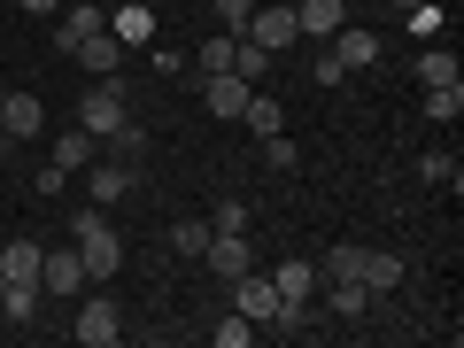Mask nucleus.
<instances>
[{
	"mask_svg": "<svg viewBox=\"0 0 464 348\" xmlns=\"http://www.w3.org/2000/svg\"><path fill=\"white\" fill-rule=\"evenodd\" d=\"M271 286H279L286 302H317V286H325V271H317L310 256H286V264H271Z\"/></svg>",
	"mask_w": 464,
	"mask_h": 348,
	"instance_id": "12",
	"label": "nucleus"
},
{
	"mask_svg": "<svg viewBox=\"0 0 464 348\" xmlns=\"http://www.w3.org/2000/svg\"><path fill=\"white\" fill-rule=\"evenodd\" d=\"M132 116V101H124V78H93L78 93V132H93V140H109L116 124Z\"/></svg>",
	"mask_w": 464,
	"mask_h": 348,
	"instance_id": "2",
	"label": "nucleus"
},
{
	"mask_svg": "<svg viewBox=\"0 0 464 348\" xmlns=\"http://www.w3.org/2000/svg\"><path fill=\"white\" fill-rule=\"evenodd\" d=\"M209 232H248V201H217V209H209Z\"/></svg>",
	"mask_w": 464,
	"mask_h": 348,
	"instance_id": "31",
	"label": "nucleus"
},
{
	"mask_svg": "<svg viewBox=\"0 0 464 348\" xmlns=\"http://www.w3.org/2000/svg\"><path fill=\"white\" fill-rule=\"evenodd\" d=\"M78 286H85V264H78V248H54L47 264H39V295H63V302H78Z\"/></svg>",
	"mask_w": 464,
	"mask_h": 348,
	"instance_id": "11",
	"label": "nucleus"
},
{
	"mask_svg": "<svg viewBox=\"0 0 464 348\" xmlns=\"http://www.w3.org/2000/svg\"><path fill=\"white\" fill-rule=\"evenodd\" d=\"M209 8H217V16H225V32H232V39L248 32V16H256V0H209Z\"/></svg>",
	"mask_w": 464,
	"mask_h": 348,
	"instance_id": "32",
	"label": "nucleus"
},
{
	"mask_svg": "<svg viewBox=\"0 0 464 348\" xmlns=\"http://www.w3.org/2000/svg\"><path fill=\"white\" fill-rule=\"evenodd\" d=\"M325 279H364L372 295H395L402 286V256L395 248H356V240H341V248H325Z\"/></svg>",
	"mask_w": 464,
	"mask_h": 348,
	"instance_id": "1",
	"label": "nucleus"
},
{
	"mask_svg": "<svg viewBox=\"0 0 464 348\" xmlns=\"http://www.w3.org/2000/svg\"><path fill=\"white\" fill-rule=\"evenodd\" d=\"M418 170H426V186H464V163L449 148H426V163H418Z\"/></svg>",
	"mask_w": 464,
	"mask_h": 348,
	"instance_id": "26",
	"label": "nucleus"
},
{
	"mask_svg": "<svg viewBox=\"0 0 464 348\" xmlns=\"http://www.w3.org/2000/svg\"><path fill=\"white\" fill-rule=\"evenodd\" d=\"M0 132H8V140H39V132H47L39 93H0Z\"/></svg>",
	"mask_w": 464,
	"mask_h": 348,
	"instance_id": "8",
	"label": "nucleus"
},
{
	"mask_svg": "<svg viewBox=\"0 0 464 348\" xmlns=\"http://www.w3.org/2000/svg\"><path fill=\"white\" fill-rule=\"evenodd\" d=\"M248 93H256V85H248V78H232V70L201 78V109H209V116H240V109H248Z\"/></svg>",
	"mask_w": 464,
	"mask_h": 348,
	"instance_id": "13",
	"label": "nucleus"
},
{
	"mask_svg": "<svg viewBox=\"0 0 464 348\" xmlns=\"http://www.w3.org/2000/svg\"><path fill=\"white\" fill-rule=\"evenodd\" d=\"M286 8H295V0H286Z\"/></svg>",
	"mask_w": 464,
	"mask_h": 348,
	"instance_id": "39",
	"label": "nucleus"
},
{
	"mask_svg": "<svg viewBox=\"0 0 464 348\" xmlns=\"http://www.w3.org/2000/svg\"><path fill=\"white\" fill-rule=\"evenodd\" d=\"M325 286H333V317H364L372 302H380L364 279H325Z\"/></svg>",
	"mask_w": 464,
	"mask_h": 348,
	"instance_id": "20",
	"label": "nucleus"
},
{
	"mask_svg": "<svg viewBox=\"0 0 464 348\" xmlns=\"http://www.w3.org/2000/svg\"><path fill=\"white\" fill-rule=\"evenodd\" d=\"M70 54H78V70H93V78H116V70L132 63V47H124V39H109V24H101L93 39H78Z\"/></svg>",
	"mask_w": 464,
	"mask_h": 348,
	"instance_id": "7",
	"label": "nucleus"
},
{
	"mask_svg": "<svg viewBox=\"0 0 464 348\" xmlns=\"http://www.w3.org/2000/svg\"><path fill=\"white\" fill-rule=\"evenodd\" d=\"M39 264H47V248H39V240H8V248H0V271H8V279H39Z\"/></svg>",
	"mask_w": 464,
	"mask_h": 348,
	"instance_id": "18",
	"label": "nucleus"
},
{
	"mask_svg": "<svg viewBox=\"0 0 464 348\" xmlns=\"http://www.w3.org/2000/svg\"><path fill=\"white\" fill-rule=\"evenodd\" d=\"M0 302H8V271H0Z\"/></svg>",
	"mask_w": 464,
	"mask_h": 348,
	"instance_id": "36",
	"label": "nucleus"
},
{
	"mask_svg": "<svg viewBox=\"0 0 464 348\" xmlns=\"http://www.w3.org/2000/svg\"><path fill=\"white\" fill-rule=\"evenodd\" d=\"M132 186H140V170H124V163H109V155H101L93 179H85V201H93V209H109V201H124Z\"/></svg>",
	"mask_w": 464,
	"mask_h": 348,
	"instance_id": "15",
	"label": "nucleus"
},
{
	"mask_svg": "<svg viewBox=\"0 0 464 348\" xmlns=\"http://www.w3.org/2000/svg\"><path fill=\"white\" fill-rule=\"evenodd\" d=\"M325 47L341 54V70H372V63H380V32H364V24H356V16H348L341 32L325 39Z\"/></svg>",
	"mask_w": 464,
	"mask_h": 348,
	"instance_id": "10",
	"label": "nucleus"
},
{
	"mask_svg": "<svg viewBox=\"0 0 464 348\" xmlns=\"http://www.w3.org/2000/svg\"><path fill=\"white\" fill-rule=\"evenodd\" d=\"M418 78H426V85H449V78H464V70H457V47L426 39V54H418Z\"/></svg>",
	"mask_w": 464,
	"mask_h": 348,
	"instance_id": "19",
	"label": "nucleus"
},
{
	"mask_svg": "<svg viewBox=\"0 0 464 348\" xmlns=\"http://www.w3.org/2000/svg\"><path fill=\"white\" fill-rule=\"evenodd\" d=\"M109 39H124V47H155V8L148 0H124V8H109Z\"/></svg>",
	"mask_w": 464,
	"mask_h": 348,
	"instance_id": "9",
	"label": "nucleus"
},
{
	"mask_svg": "<svg viewBox=\"0 0 464 348\" xmlns=\"http://www.w3.org/2000/svg\"><path fill=\"white\" fill-rule=\"evenodd\" d=\"M295 163H302V148H295V140L264 132V170H279V179H286V170H295Z\"/></svg>",
	"mask_w": 464,
	"mask_h": 348,
	"instance_id": "30",
	"label": "nucleus"
},
{
	"mask_svg": "<svg viewBox=\"0 0 464 348\" xmlns=\"http://www.w3.org/2000/svg\"><path fill=\"white\" fill-rule=\"evenodd\" d=\"M170 248H179V256H201V248H209V217H179V225H170Z\"/></svg>",
	"mask_w": 464,
	"mask_h": 348,
	"instance_id": "27",
	"label": "nucleus"
},
{
	"mask_svg": "<svg viewBox=\"0 0 464 348\" xmlns=\"http://www.w3.org/2000/svg\"><path fill=\"white\" fill-rule=\"evenodd\" d=\"M201 264L217 271V279H240V271H256V248H248V232H209V248H201Z\"/></svg>",
	"mask_w": 464,
	"mask_h": 348,
	"instance_id": "5",
	"label": "nucleus"
},
{
	"mask_svg": "<svg viewBox=\"0 0 464 348\" xmlns=\"http://www.w3.org/2000/svg\"><path fill=\"white\" fill-rule=\"evenodd\" d=\"M279 286H271V271H240V279H232V310L240 317H256V325H271V317H279Z\"/></svg>",
	"mask_w": 464,
	"mask_h": 348,
	"instance_id": "3",
	"label": "nucleus"
},
{
	"mask_svg": "<svg viewBox=\"0 0 464 348\" xmlns=\"http://www.w3.org/2000/svg\"><path fill=\"white\" fill-rule=\"evenodd\" d=\"M101 155H109V163H124V170H148V132H140V116H124V124L101 140Z\"/></svg>",
	"mask_w": 464,
	"mask_h": 348,
	"instance_id": "16",
	"label": "nucleus"
},
{
	"mask_svg": "<svg viewBox=\"0 0 464 348\" xmlns=\"http://www.w3.org/2000/svg\"><path fill=\"white\" fill-rule=\"evenodd\" d=\"M16 8H32V16H63V0H16Z\"/></svg>",
	"mask_w": 464,
	"mask_h": 348,
	"instance_id": "35",
	"label": "nucleus"
},
{
	"mask_svg": "<svg viewBox=\"0 0 464 348\" xmlns=\"http://www.w3.org/2000/svg\"><path fill=\"white\" fill-rule=\"evenodd\" d=\"M426 116H433V124H457V116H464V78L426 85Z\"/></svg>",
	"mask_w": 464,
	"mask_h": 348,
	"instance_id": "21",
	"label": "nucleus"
},
{
	"mask_svg": "<svg viewBox=\"0 0 464 348\" xmlns=\"http://www.w3.org/2000/svg\"><path fill=\"white\" fill-rule=\"evenodd\" d=\"M0 140H8V132H0Z\"/></svg>",
	"mask_w": 464,
	"mask_h": 348,
	"instance_id": "40",
	"label": "nucleus"
},
{
	"mask_svg": "<svg viewBox=\"0 0 464 348\" xmlns=\"http://www.w3.org/2000/svg\"><path fill=\"white\" fill-rule=\"evenodd\" d=\"M348 24V0H295V32L302 39H333Z\"/></svg>",
	"mask_w": 464,
	"mask_h": 348,
	"instance_id": "14",
	"label": "nucleus"
},
{
	"mask_svg": "<svg viewBox=\"0 0 464 348\" xmlns=\"http://www.w3.org/2000/svg\"><path fill=\"white\" fill-rule=\"evenodd\" d=\"M101 24H109V8H85V0H78V8H70V0H63V24H54V47H78V39H93L101 32Z\"/></svg>",
	"mask_w": 464,
	"mask_h": 348,
	"instance_id": "17",
	"label": "nucleus"
},
{
	"mask_svg": "<svg viewBox=\"0 0 464 348\" xmlns=\"http://www.w3.org/2000/svg\"><path fill=\"white\" fill-rule=\"evenodd\" d=\"M32 186H39V194H63V186H70V170H63V163H54V155H47V163H39V170H32Z\"/></svg>",
	"mask_w": 464,
	"mask_h": 348,
	"instance_id": "34",
	"label": "nucleus"
},
{
	"mask_svg": "<svg viewBox=\"0 0 464 348\" xmlns=\"http://www.w3.org/2000/svg\"><path fill=\"white\" fill-rule=\"evenodd\" d=\"M402 24H411V39H441L449 32V8H441V0H418V8H402Z\"/></svg>",
	"mask_w": 464,
	"mask_h": 348,
	"instance_id": "24",
	"label": "nucleus"
},
{
	"mask_svg": "<svg viewBox=\"0 0 464 348\" xmlns=\"http://www.w3.org/2000/svg\"><path fill=\"white\" fill-rule=\"evenodd\" d=\"M310 78H317V85H341V78H348V70H341V54H333L325 39H317V63H310Z\"/></svg>",
	"mask_w": 464,
	"mask_h": 348,
	"instance_id": "33",
	"label": "nucleus"
},
{
	"mask_svg": "<svg viewBox=\"0 0 464 348\" xmlns=\"http://www.w3.org/2000/svg\"><path fill=\"white\" fill-rule=\"evenodd\" d=\"M209 341H217V348H248V341H256V317H240V310H232V317H217V325H209Z\"/></svg>",
	"mask_w": 464,
	"mask_h": 348,
	"instance_id": "28",
	"label": "nucleus"
},
{
	"mask_svg": "<svg viewBox=\"0 0 464 348\" xmlns=\"http://www.w3.org/2000/svg\"><path fill=\"white\" fill-rule=\"evenodd\" d=\"M240 124H248V132L264 140V132H279V124H286V109H279L271 93H248V109H240Z\"/></svg>",
	"mask_w": 464,
	"mask_h": 348,
	"instance_id": "23",
	"label": "nucleus"
},
{
	"mask_svg": "<svg viewBox=\"0 0 464 348\" xmlns=\"http://www.w3.org/2000/svg\"><path fill=\"white\" fill-rule=\"evenodd\" d=\"M93 155H101V140H93V132H78V124H70V132L54 140V163H63V170H78V163H93Z\"/></svg>",
	"mask_w": 464,
	"mask_h": 348,
	"instance_id": "25",
	"label": "nucleus"
},
{
	"mask_svg": "<svg viewBox=\"0 0 464 348\" xmlns=\"http://www.w3.org/2000/svg\"><path fill=\"white\" fill-rule=\"evenodd\" d=\"M348 8H364V0H348Z\"/></svg>",
	"mask_w": 464,
	"mask_h": 348,
	"instance_id": "38",
	"label": "nucleus"
},
{
	"mask_svg": "<svg viewBox=\"0 0 464 348\" xmlns=\"http://www.w3.org/2000/svg\"><path fill=\"white\" fill-rule=\"evenodd\" d=\"M387 8H418V0H387Z\"/></svg>",
	"mask_w": 464,
	"mask_h": 348,
	"instance_id": "37",
	"label": "nucleus"
},
{
	"mask_svg": "<svg viewBox=\"0 0 464 348\" xmlns=\"http://www.w3.org/2000/svg\"><path fill=\"white\" fill-rule=\"evenodd\" d=\"M201 78H217V70H232V32H217V39H201Z\"/></svg>",
	"mask_w": 464,
	"mask_h": 348,
	"instance_id": "29",
	"label": "nucleus"
},
{
	"mask_svg": "<svg viewBox=\"0 0 464 348\" xmlns=\"http://www.w3.org/2000/svg\"><path fill=\"white\" fill-rule=\"evenodd\" d=\"M232 78H271V47H256V39H232Z\"/></svg>",
	"mask_w": 464,
	"mask_h": 348,
	"instance_id": "22",
	"label": "nucleus"
},
{
	"mask_svg": "<svg viewBox=\"0 0 464 348\" xmlns=\"http://www.w3.org/2000/svg\"><path fill=\"white\" fill-rule=\"evenodd\" d=\"M70 333H78L85 348H116V341H124V317H116L109 295H93V302H78V325H70Z\"/></svg>",
	"mask_w": 464,
	"mask_h": 348,
	"instance_id": "4",
	"label": "nucleus"
},
{
	"mask_svg": "<svg viewBox=\"0 0 464 348\" xmlns=\"http://www.w3.org/2000/svg\"><path fill=\"white\" fill-rule=\"evenodd\" d=\"M240 39H256V47H271V54H286V47H295V8H286V0H279V8H264V0H256V16H248V32H240Z\"/></svg>",
	"mask_w": 464,
	"mask_h": 348,
	"instance_id": "6",
	"label": "nucleus"
}]
</instances>
